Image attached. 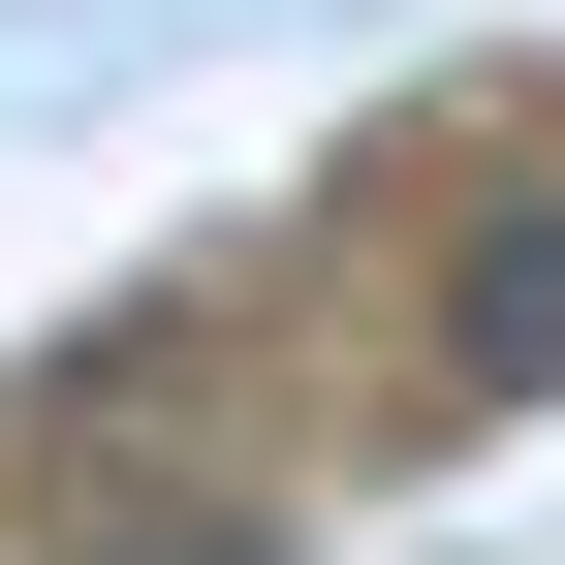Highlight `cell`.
Instances as JSON below:
<instances>
[{"label": "cell", "mask_w": 565, "mask_h": 565, "mask_svg": "<svg viewBox=\"0 0 565 565\" xmlns=\"http://www.w3.org/2000/svg\"><path fill=\"white\" fill-rule=\"evenodd\" d=\"M440 408H565V189L440 252Z\"/></svg>", "instance_id": "6da1fadb"}, {"label": "cell", "mask_w": 565, "mask_h": 565, "mask_svg": "<svg viewBox=\"0 0 565 565\" xmlns=\"http://www.w3.org/2000/svg\"><path fill=\"white\" fill-rule=\"evenodd\" d=\"M63 565H282V534H252V503H95Z\"/></svg>", "instance_id": "7a4b0ae2"}]
</instances>
